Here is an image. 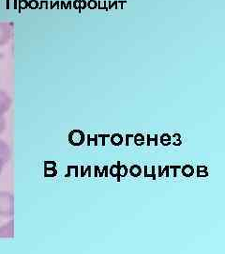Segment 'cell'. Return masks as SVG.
Listing matches in <instances>:
<instances>
[{
	"label": "cell",
	"instance_id": "obj_1",
	"mask_svg": "<svg viewBox=\"0 0 225 254\" xmlns=\"http://www.w3.org/2000/svg\"><path fill=\"white\" fill-rule=\"evenodd\" d=\"M13 215V197L9 192H0V216L11 217Z\"/></svg>",
	"mask_w": 225,
	"mask_h": 254
},
{
	"label": "cell",
	"instance_id": "obj_2",
	"mask_svg": "<svg viewBox=\"0 0 225 254\" xmlns=\"http://www.w3.org/2000/svg\"><path fill=\"white\" fill-rule=\"evenodd\" d=\"M11 105V100L5 91H0V115H4Z\"/></svg>",
	"mask_w": 225,
	"mask_h": 254
},
{
	"label": "cell",
	"instance_id": "obj_3",
	"mask_svg": "<svg viewBox=\"0 0 225 254\" xmlns=\"http://www.w3.org/2000/svg\"><path fill=\"white\" fill-rule=\"evenodd\" d=\"M10 36V28L7 24H0V46L8 43Z\"/></svg>",
	"mask_w": 225,
	"mask_h": 254
},
{
	"label": "cell",
	"instance_id": "obj_4",
	"mask_svg": "<svg viewBox=\"0 0 225 254\" xmlns=\"http://www.w3.org/2000/svg\"><path fill=\"white\" fill-rule=\"evenodd\" d=\"M13 236V221L5 223L0 227V238H9Z\"/></svg>",
	"mask_w": 225,
	"mask_h": 254
},
{
	"label": "cell",
	"instance_id": "obj_5",
	"mask_svg": "<svg viewBox=\"0 0 225 254\" xmlns=\"http://www.w3.org/2000/svg\"><path fill=\"white\" fill-rule=\"evenodd\" d=\"M9 157H10V151H9V146L3 140H0V158L5 163H7L9 160Z\"/></svg>",
	"mask_w": 225,
	"mask_h": 254
},
{
	"label": "cell",
	"instance_id": "obj_6",
	"mask_svg": "<svg viewBox=\"0 0 225 254\" xmlns=\"http://www.w3.org/2000/svg\"><path fill=\"white\" fill-rule=\"evenodd\" d=\"M5 127H6L5 119L3 117V115H0V134L3 133V131L5 130Z\"/></svg>",
	"mask_w": 225,
	"mask_h": 254
},
{
	"label": "cell",
	"instance_id": "obj_7",
	"mask_svg": "<svg viewBox=\"0 0 225 254\" xmlns=\"http://www.w3.org/2000/svg\"><path fill=\"white\" fill-rule=\"evenodd\" d=\"M5 162L0 158V175H1V173L3 172V168H4V165H5Z\"/></svg>",
	"mask_w": 225,
	"mask_h": 254
}]
</instances>
